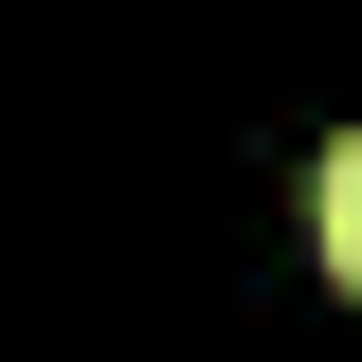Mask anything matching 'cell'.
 Returning <instances> with one entry per match:
<instances>
[{"label": "cell", "instance_id": "cell-1", "mask_svg": "<svg viewBox=\"0 0 362 362\" xmlns=\"http://www.w3.org/2000/svg\"><path fill=\"white\" fill-rule=\"evenodd\" d=\"M308 254H326V272L362 290V127H344V145L308 163Z\"/></svg>", "mask_w": 362, "mask_h": 362}]
</instances>
